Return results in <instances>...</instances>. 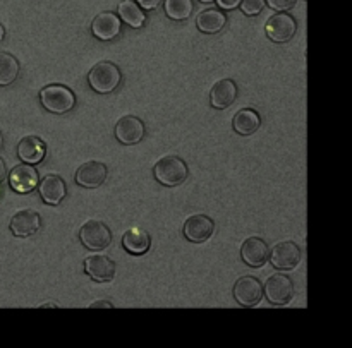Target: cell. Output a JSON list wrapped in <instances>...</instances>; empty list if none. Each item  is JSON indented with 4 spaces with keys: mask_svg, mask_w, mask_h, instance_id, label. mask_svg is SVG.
Segmentation results:
<instances>
[{
    "mask_svg": "<svg viewBox=\"0 0 352 348\" xmlns=\"http://www.w3.org/2000/svg\"><path fill=\"white\" fill-rule=\"evenodd\" d=\"M188 163L182 158L175 156V154H168L162 160L157 161L153 168V175L157 182H160L165 187H175L181 185L182 182L188 178Z\"/></svg>",
    "mask_w": 352,
    "mask_h": 348,
    "instance_id": "6da1fadb",
    "label": "cell"
},
{
    "mask_svg": "<svg viewBox=\"0 0 352 348\" xmlns=\"http://www.w3.org/2000/svg\"><path fill=\"white\" fill-rule=\"evenodd\" d=\"M120 81H122L120 69L112 62H98L88 74L89 86L93 91L100 93V95H109V93L116 91Z\"/></svg>",
    "mask_w": 352,
    "mask_h": 348,
    "instance_id": "7a4b0ae2",
    "label": "cell"
},
{
    "mask_svg": "<svg viewBox=\"0 0 352 348\" xmlns=\"http://www.w3.org/2000/svg\"><path fill=\"white\" fill-rule=\"evenodd\" d=\"M40 102L45 110L52 113H67L74 108L76 95L71 88L62 84L45 86L40 91Z\"/></svg>",
    "mask_w": 352,
    "mask_h": 348,
    "instance_id": "3957f363",
    "label": "cell"
},
{
    "mask_svg": "<svg viewBox=\"0 0 352 348\" xmlns=\"http://www.w3.org/2000/svg\"><path fill=\"white\" fill-rule=\"evenodd\" d=\"M79 240L89 251L105 249L112 242V232L100 220H89L79 229Z\"/></svg>",
    "mask_w": 352,
    "mask_h": 348,
    "instance_id": "277c9868",
    "label": "cell"
},
{
    "mask_svg": "<svg viewBox=\"0 0 352 348\" xmlns=\"http://www.w3.org/2000/svg\"><path fill=\"white\" fill-rule=\"evenodd\" d=\"M263 294L267 295L270 304L285 305L294 297V283L287 275L277 273L268 278L267 283L263 285Z\"/></svg>",
    "mask_w": 352,
    "mask_h": 348,
    "instance_id": "5b68a950",
    "label": "cell"
},
{
    "mask_svg": "<svg viewBox=\"0 0 352 348\" xmlns=\"http://www.w3.org/2000/svg\"><path fill=\"white\" fill-rule=\"evenodd\" d=\"M268 259H270L272 266L280 271L294 270L301 263V249L292 240H284V242L274 246V249L268 254Z\"/></svg>",
    "mask_w": 352,
    "mask_h": 348,
    "instance_id": "8992f818",
    "label": "cell"
},
{
    "mask_svg": "<svg viewBox=\"0 0 352 348\" xmlns=\"http://www.w3.org/2000/svg\"><path fill=\"white\" fill-rule=\"evenodd\" d=\"M265 31H267L268 38L275 43H287L289 40L294 38L296 31H298V23L289 14L278 12L267 21Z\"/></svg>",
    "mask_w": 352,
    "mask_h": 348,
    "instance_id": "52a82bcc",
    "label": "cell"
},
{
    "mask_svg": "<svg viewBox=\"0 0 352 348\" xmlns=\"http://www.w3.org/2000/svg\"><path fill=\"white\" fill-rule=\"evenodd\" d=\"M234 299L243 308H254L263 299V285L254 277H243L234 285Z\"/></svg>",
    "mask_w": 352,
    "mask_h": 348,
    "instance_id": "ba28073f",
    "label": "cell"
},
{
    "mask_svg": "<svg viewBox=\"0 0 352 348\" xmlns=\"http://www.w3.org/2000/svg\"><path fill=\"white\" fill-rule=\"evenodd\" d=\"M38 182H40V175H38L34 165H16L9 174V184L17 194H28V192L34 191L38 187Z\"/></svg>",
    "mask_w": 352,
    "mask_h": 348,
    "instance_id": "9c48e42d",
    "label": "cell"
},
{
    "mask_svg": "<svg viewBox=\"0 0 352 348\" xmlns=\"http://www.w3.org/2000/svg\"><path fill=\"white\" fill-rule=\"evenodd\" d=\"M109 168L102 161H86L76 172V184L85 189H96L105 184Z\"/></svg>",
    "mask_w": 352,
    "mask_h": 348,
    "instance_id": "30bf717a",
    "label": "cell"
},
{
    "mask_svg": "<svg viewBox=\"0 0 352 348\" xmlns=\"http://www.w3.org/2000/svg\"><path fill=\"white\" fill-rule=\"evenodd\" d=\"M85 271L91 280L107 283L116 278V263L105 254H91L85 259Z\"/></svg>",
    "mask_w": 352,
    "mask_h": 348,
    "instance_id": "8fae6325",
    "label": "cell"
},
{
    "mask_svg": "<svg viewBox=\"0 0 352 348\" xmlns=\"http://www.w3.org/2000/svg\"><path fill=\"white\" fill-rule=\"evenodd\" d=\"M215 232V223L206 215H192L184 223V237L192 244H203Z\"/></svg>",
    "mask_w": 352,
    "mask_h": 348,
    "instance_id": "7c38bea8",
    "label": "cell"
},
{
    "mask_svg": "<svg viewBox=\"0 0 352 348\" xmlns=\"http://www.w3.org/2000/svg\"><path fill=\"white\" fill-rule=\"evenodd\" d=\"M144 130L146 129H144L143 120L134 115H126L117 122L116 137L119 143L131 146V144H138L140 141H143Z\"/></svg>",
    "mask_w": 352,
    "mask_h": 348,
    "instance_id": "4fadbf2b",
    "label": "cell"
},
{
    "mask_svg": "<svg viewBox=\"0 0 352 348\" xmlns=\"http://www.w3.org/2000/svg\"><path fill=\"white\" fill-rule=\"evenodd\" d=\"M10 232L14 237H31L40 230L41 218L34 209H21L10 220Z\"/></svg>",
    "mask_w": 352,
    "mask_h": 348,
    "instance_id": "5bb4252c",
    "label": "cell"
},
{
    "mask_svg": "<svg viewBox=\"0 0 352 348\" xmlns=\"http://www.w3.org/2000/svg\"><path fill=\"white\" fill-rule=\"evenodd\" d=\"M270 247L260 237H250L243 242L241 247V257L244 263L251 268H261L268 261Z\"/></svg>",
    "mask_w": 352,
    "mask_h": 348,
    "instance_id": "9a60e30c",
    "label": "cell"
},
{
    "mask_svg": "<svg viewBox=\"0 0 352 348\" xmlns=\"http://www.w3.org/2000/svg\"><path fill=\"white\" fill-rule=\"evenodd\" d=\"M120 27H122V23H120V17L116 12H102L93 19L91 33L98 40L109 41L119 36Z\"/></svg>",
    "mask_w": 352,
    "mask_h": 348,
    "instance_id": "2e32d148",
    "label": "cell"
},
{
    "mask_svg": "<svg viewBox=\"0 0 352 348\" xmlns=\"http://www.w3.org/2000/svg\"><path fill=\"white\" fill-rule=\"evenodd\" d=\"M38 191H40L41 199L47 205H58L67 194V185L64 178L55 174H48L41 182H38Z\"/></svg>",
    "mask_w": 352,
    "mask_h": 348,
    "instance_id": "e0dca14e",
    "label": "cell"
},
{
    "mask_svg": "<svg viewBox=\"0 0 352 348\" xmlns=\"http://www.w3.org/2000/svg\"><path fill=\"white\" fill-rule=\"evenodd\" d=\"M47 154V146L36 136H26L17 144V156L23 163L38 165Z\"/></svg>",
    "mask_w": 352,
    "mask_h": 348,
    "instance_id": "ac0fdd59",
    "label": "cell"
},
{
    "mask_svg": "<svg viewBox=\"0 0 352 348\" xmlns=\"http://www.w3.org/2000/svg\"><path fill=\"white\" fill-rule=\"evenodd\" d=\"M237 98V86L232 79H220L210 91V103L213 108H229Z\"/></svg>",
    "mask_w": 352,
    "mask_h": 348,
    "instance_id": "d6986e66",
    "label": "cell"
},
{
    "mask_svg": "<svg viewBox=\"0 0 352 348\" xmlns=\"http://www.w3.org/2000/svg\"><path fill=\"white\" fill-rule=\"evenodd\" d=\"M227 24V16L220 9H206L201 10L196 17V26L201 33L215 34L223 30Z\"/></svg>",
    "mask_w": 352,
    "mask_h": 348,
    "instance_id": "ffe728a7",
    "label": "cell"
},
{
    "mask_svg": "<svg viewBox=\"0 0 352 348\" xmlns=\"http://www.w3.org/2000/svg\"><path fill=\"white\" fill-rule=\"evenodd\" d=\"M122 247L133 256H143L150 251L151 237L143 230L131 229L122 235Z\"/></svg>",
    "mask_w": 352,
    "mask_h": 348,
    "instance_id": "44dd1931",
    "label": "cell"
},
{
    "mask_svg": "<svg viewBox=\"0 0 352 348\" xmlns=\"http://www.w3.org/2000/svg\"><path fill=\"white\" fill-rule=\"evenodd\" d=\"M234 130L241 136H251L256 132L261 126V117L256 110L253 108H243L234 115L232 120Z\"/></svg>",
    "mask_w": 352,
    "mask_h": 348,
    "instance_id": "7402d4cb",
    "label": "cell"
},
{
    "mask_svg": "<svg viewBox=\"0 0 352 348\" xmlns=\"http://www.w3.org/2000/svg\"><path fill=\"white\" fill-rule=\"evenodd\" d=\"M119 17L131 27H141L146 23V12L134 0H122L119 3Z\"/></svg>",
    "mask_w": 352,
    "mask_h": 348,
    "instance_id": "603a6c76",
    "label": "cell"
},
{
    "mask_svg": "<svg viewBox=\"0 0 352 348\" xmlns=\"http://www.w3.org/2000/svg\"><path fill=\"white\" fill-rule=\"evenodd\" d=\"M21 71V65L14 55L7 51H0V86L12 84L17 79Z\"/></svg>",
    "mask_w": 352,
    "mask_h": 348,
    "instance_id": "cb8c5ba5",
    "label": "cell"
},
{
    "mask_svg": "<svg viewBox=\"0 0 352 348\" xmlns=\"http://www.w3.org/2000/svg\"><path fill=\"white\" fill-rule=\"evenodd\" d=\"M164 9L170 19L174 21H186L191 16L192 0H164Z\"/></svg>",
    "mask_w": 352,
    "mask_h": 348,
    "instance_id": "d4e9b609",
    "label": "cell"
},
{
    "mask_svg": "<svg viewBox=\"0 0 352 348\" xmlns=\"http://www.w3.org/2000/svg\"><path fill=\"white\" fill-rule=\"evenodd\" d=\"M239 5L246 16H258L263 10L265 0H241Z\"/></svg>",
    "mask_w": 352,
    "mask_h": 348,
    "instance_id": "484cf974",
    "label": "cell"
},
{
    "mask_svg": "<svg viewBox=\"0 0 352 348\" xmlns=\"http://www.w3.org/2000/svg\"><path fill=\"white\" fill-rule=\"evenodd\" d=\"M296 2H298V0H265V3H267L270 9L278 10V12H285V10L292 9V7L296 5Z\"/></svg>",
    "mask_w": 352,
    "mask_h": 348,
    "instance_id": "4316f807",
    "label": "cell"
},
{
    "mask_svg": "<svg viewBox=\"0 0 352 348\" xmlns=\"http://www.w3.org/2000/svg\"><path fill=\"white\" fill-rule=\"evenodd\" d=\"M138 5L144 10H151V9H157L164 0H136Z\"/></svg>",
    "mask_w": 352,
    "mask_h": 348,
    "instance_id": "83f0119b",
    "label": "cell"
},
{
    "mask_svg": "<svg viewBox=\"0 0 352 348\" xmlns=\"http://www.w3.org/2000/svg\"><path fill=\"white\" fill-rule=\"evenodd\" d=\"M217 3H219L220 9L232 10V9H236V7H239L241 0H217Z\"/></svg>",
    "mask_w": 352,
    "mask_h": 348,
    "instance_id": "f1b7e54d",
    "label": "cell"
},
{
    "mask_svg": "<svg viewBox=\"0 0 352 348\" xmlns=\"http://www.w3.org/2000/svg\"><path fill=\"white\" fill-rule=\"evenodd\" d=\"M6 177H7V165H6V160L0 158V184L6 181Z\"/></svg>",
    "mask_w": 352,
    "mask_h": 348,
    "instance_id": "f546056e",
    "label": "cell"
},
{
    "mask_svg": "<svg viewBox=\"0 0 352 348\" xmlns=\"http://www.w3.org/2000/svg\"><path fill=\"white\" fill-rule=\"evenodd\" d=\"M89 308H91V309H96V308H113V305L112 304H109V302H95V304H91V305H89Z\"/></svg>",
    "mask_w": 352,
    "mask_h": 348,
    "instance_id": "4dcf8cb0",
    "label": "cell"
},
{
    "mask_svg": "<svg viewBox=\"0 0 352 348\" xmlns=\"http://www.w3.org/2000/svg\"><path fill=\"white\" fill-rule=\"evenodd\" d=\"M3 38H6V27H3L2 24H0V43H2V41H3Z\"/></svg>",
    "mask_w": 352,
    "mask_h": 348,
    "instance_id": "1f68e13d",
    "label": "cell"
},
{
    "mask_svg": "<svg viewBox=\"0 0 352 348\" xmlns=\"http://www.w3.org/2000/svg\"><path fill=\"white\" fill-rule=\"evenodd\" d=\"M3 146V134H2V129H0V150H2Z\"/></svg>",
    "mask_w": 352,
    "mask_h": 348,
    "instance_id": "d6a6232c",
    "label": "cell"
},
{
    "mask_svg": "<svg viewBox=\"0 0 352 348\" xmlns=\"http://www.w3.org/2000/svg\"><path fill=\"white\" fill-rule=\"evenodd\" d=\"M41 308H57V305H55V304H43Z\"/></svg>",
    "mask_w": 352,
    "mask_h": 348,
    "instance_id": "836d02e7",
    "label": "cell"
},
{
    "mask_svg": "<svg viewBox=\"0 0 352 348\" xmlns=\"http://www.w3.org/2000/svg\"><path fill=\"white\" fill-rule=\"evenodd\" d=\"M199 2H203V3H210V2H213V0H199Z\"/></svg>",
    "mask_w": 352,
    "mask_h": 348,
    "instance_id": "e575fe53",
    "label": "cell"
}]
</instances>
